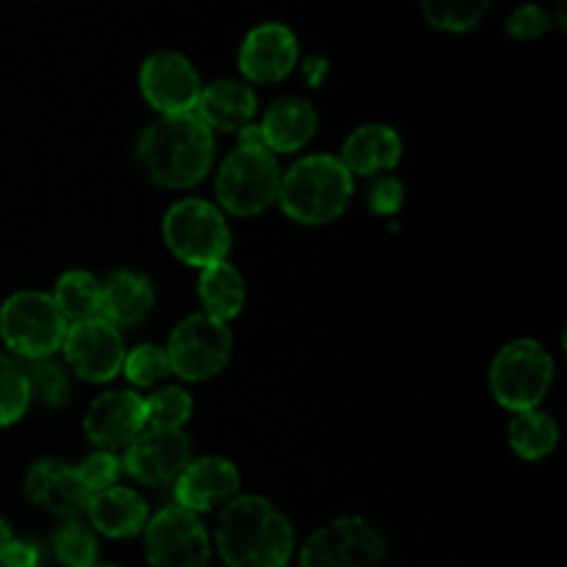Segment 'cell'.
I'll use <instances>...</instances> for the list:
<instances>
[{
  "instance_id": "obj_1",
  "label": "cell",
  "mask_w": 567,
  "mask_h": 567,
  "mask_svg": "<svg viewBox=\"0 0 567 567\" xmlns=\"http://www.w3.org/2000/svg\"><path fill=\"white\" fill-rule=\"evenodd\" d=\"M293 526L260 496L230 498L216 524V548L227 567H286L293 557Z\"/></svg>"
},
{
  "instance_id": "obj_2",
  "label": "cell",
  "mask_w": 567,
  "mask_h": 567,
  "mask_svg": "<svg viewBox=\"0 0 567 567\" xmlns=\"http://www.w3.org/2000/svg\"><path fill=\"white\" fill-rule=\"evenodd\" d=\"M214 131L197 114L161 116L138 138V161L153 183L192 188L214 166Z\"/></svg>"
},
{
  "instance_id": "obj_3",
  "label": "cell",
  "mask_w": 567,
  "mask_h": 567,
  "mask_svg": "<svg viewBox=\"0 0 567 567\" xmlns=\"http://www.w3.org/2000/svg\"><path fill=\"white\" fill-rule=\"evenodd\" d=\"M280 164L269 153L258 125L238 131V147L221 164L216 175V197L233 216L264 214L280 194Z\"/></svg>"
},
{
  "instance_id": "obj_4",
  "label": "cell",
  "mask_w": 567,
  "mask_h": 567,
  "mask_svg": "<svg viewBox=\"0 0 567 567\" xmlns=\"http://www.w3.org/2000/svg\"><path fill=\"white\" fill-rule=\"evenodd\" d=\"M352 172L336 155H308L282 175V214L299 225H327L347 210L352 199Z\"/></svg>"
},
{
  "instance_id": "obj_5",
  "label": "cell",
  "mask_w": 567,
  "mask_h": 567,
  "mask_svg": "<svg viewBox=\"0 0 567 567\" xmlns=\"http://www.w3.org/2000/svg\"><path fill=\"white\" fill-rule=\"evenodd\" d=\"M554 382V360L532 338L507 343L491 365V391L502 408L513 413L537 410Z\"/></svg>"
},
{
  "instance_id": "obj_6",
  "label": "cell",
  "mask_w": 567,
  "mask_h": 567,
  "mask_svg": "<svg viewBox=\"0 0 567 567\" xmlns=\"http://www.w3.org/2000/svg\"><path fill=\"white\" fill-rule=\"evenodd\" d=\"M66 319L53 297L39 291H20L0 308V336L20 360L50 358L64 347Z\"/></svg>"
},
{
  "instance_id": "obj_7",
  "label": "cell",
  "mask_w": 567,
  "mask_h": 567,
  "mask_svg": "<svg viewBox=\"0 0 567 567\" xmlns=\"http://www.w3.org/2000/svg\"><path fill=\"white\" fill-rule=\"evenodd\" d=\"M164 241L183 264L205 269L227 258L230 227L214 203L181 199L164 216Z\"/></svg>"
},
{
  "instance_id": "obj_8",
  "label": "cell",
  "mask_w": 567,
  "mask_h": 567,
  "mask_svg": "<svg viewBox=\"0 0 567 567\" xmlns=\"http://www.w3.org/2000/svg\"><path fill=\"white\" fill-rule=\"evenodd\" d=\"M233 352V332L225 321L194 313L175 327L169 338L172 374L186 382H203L219 374Z\"/></svg>"
},
{
  "instance_id": "obj_9",
  "label": "cell",
  "mask_w": 567,
  "mask_h": 567,
  "mask_svg": "<svg viewBox=\"0 0 567 567\" xmlns=\"http://www.w3.org/2000/svg\"><path fill=\"white\" fill-rule=\"evenodd\" d=\"M388 543L369 520L338 518L308 537L299 567H385Z\"/></svg>"
},
{
  "instance_id": "obj_10",
  "label": "cell",
  "mask_w": 567,
  "mask_h": 567,
  "mask_svg": "<svg viewBox=\"0 0 567 567\" xmlns=\"http://www.w3.org/2000/svg\"><path fill=\"white\" fill-rule=\"evenodd\" d=\"M144 554L150 567H208L210 537L197 513L164 507L144 526Z\"/></svg>"
},
{
  "instance_id": "obj_11",
  "label": "cell",
  "mask_w": 567,
  "mask_h": 567,
  "mask_svg": "<svg viewBox=\"0 0 567 567\" xmlns=\"http://www.w3.org/2000/svg\"><path fill=\"white\" fill-rule=\"evenodd\" d=\"M64 352L72 371L86 382H111L125 365L122 332L103 316L66 327Z\"/></svg>"
},
{
  "instance_id": "obj_12",
  "label": "cell",
  "mask_w": 567,
  "mask_h": 567,
  "mask_svg": "<svg viewBox=\"0 0 567 567\" xmlns=\"http://www.w3.org/2000/svg\"><path fill=\"white\" fill-rule=\"evenodd\" d=\"M138 86H142L144 100L161 116L192 114L199 92H203L197 70L181 53L150 55L142 64V72H138Z\"/></svg>"
},
{
  "instance_id": "obj_13",
  "label": "cell",
  "mask_w": 567,
  "mask_h": 567,
  "mask_svg": "<svg viewBox=\"0 0 567 567\" xmlns=\"http://www.w3.org/2000/svg\"><path fill=\"white\" fill-rule=\"evenodd\" d=\"M192 463V441L183 430H144L125 449L122 468L144 485H169Z\"/></svg>"
},
{
  "instance_id": "obj_14",
  "label": "cell",
  "mask_w": 567,
  "mask_h": 567,
  "mask_svg": "<svg viewBox=\"0 0 567 567\" xmlns=\"http://www.w3.org/2000/svg\"><path fill=\"white\" fill-rule=\"evenodd\" d=\"M83 430L103 452L127 449L144 432V399L133 391L103 393L89 408Z\"/></svg>"
},
{
  "instance_id": "obj_15",
  "label": "cell",
  "mask_w": 567,
  "mask_h": 567,
  "mask_svg": "<svg viewBox=\"0 0 567 567\" xmlns=\"http://www.w3.org/2000/svg\"><path fill=\"white\" fill-rule=\"evenodd\" d=\"M299 59V44L291 28L266 22L247 33L238 53V66L255 83H275L291 75Z\"/></svg>"
},
{
  "instance_id": "obj_16",
  "label": "cell",
  "mask_w": 567,
  "mask_h": 567,
  "mask_svg": "<svg viewBox=\"0 0 567 567\" xmlns=\"http://www.w3.org/2000/svg\"><path fill=\"white\" fill-rule=\"evenodd\" d=\"M241 474L225 457H203L186 465L175 482L177 507L188 513H210L216 504H225L236 496Z\"/></svg>"
},
{
  "instance_id": "obj_17",
  "label": "cell",
  "mask_w": 567,
  "mask_h": 567,
  "mask_svg": "<svg viewBox=\"0 0 567 567\" xmlns=\"http://www.w3.org/2000/svg\"><path fill=\"white\" fill-rule=\"evenodd\" d=\"M25 496L61 518H78L92 502V493L83 487L78 471L59 460H39L28 468Z\"/></svg>"
},
{
  "instance_id": "obj_18",
  "label": "cell",
  "mask_w": 567,
  "mask_h": 567,
  "mask_svg": "<svg viewBox=\"0 0 567 567\" xmlns=\"http://www.w3.org/2000/svg\"><path fill=\"white\" fill-rule=\"evenodd\" d=\"M92 529L111 540H125V537L142 535L150 520V507L136 491L131 487H109V491L92 496L86 507Z\"/></svg>"
},
{
  "instance_id": "obj_19",
  "label": "cell",
  "mask_w": 567,
  "mask_h": 567,
  "mask_svg": "<svg viewBox=\"0 0 567 567\" xmlns=\"http://www.w3.org/2000/svg\"><path fill=\"white\" fill-rule=\"evenodd\" d=\"M255 111H258V97L252 86L238 81H216L203 86L194 114L210 127V131H241L252 125Z\"/></svg>"
},
{
  "instance_id": "obj_20",
  "label": "cell",
  "mask_w": 567,
  "mask_h": 567,
  "mask_svg": "<svg viewBox=\"0 0 567 567\" xmlns=\"http://www.w3.org/2000/svg\"><path fill=\"white\" fill-rule=\"evenodd\" d=\"M402 138L391 125H363L343 142L341 164L352 175H380L402 161Z\"/></svg>"
},
{
  "instance_id": "obj_21",
  "label": "cell",
  "mask_w": 567,
  "mask_h": 567,
  "mask_svg": "<svg viewBox=\"0 0 567 567\" xmlns=\"http://www.w3.org/2000/svg\"><path fill=\"white\" fill-rule=\"evenodd\" d=\"M316 125H319V116L308 100L282 97L266 111L258 127L269 153H297L313 138Z\"/></svg>"
},
{
  "instance_id": "obj_22",
  "label": "cell",
  "mask_w": 567,
  "mask_h": 567,
  "mask_svg": "<svg viewBox=\"0 0 567 567\" xmlns=\"http://www.w3.org/2000/svg\"><path fill=\"white\" fill-rule=\"evenodd\" d=\"M155 305L153 282L138 271H114L103 286L100 316L120 330L136 327L150 316Z\"/></svg>"
},
{
  "instance_id": "obj_23",
  "label": "cell",
  "mask_w": 567,
  "mask_h": 567,
  "mask_svg": "<svg viewBox=\"0 0 567 567\" xmlns=\"http://www.w3.org/2000/svg\"><path fill=\"white\" fill-rule=\"evenodd\" d=\"M199 299H203L205 313L219 321H230L241 313L247 288H244L241 271L227 260L205 266L199 275Z\"/></svg>"
},
{
  "instance_id": "obj_24",
  "label": "cell",
  "mask_w": 567,
  "mask_h": 567,
  "mask_svg": "<svg viewBox=\"0 0 567 567\" xmlns=\"http://www.w3.org/2000/svg\"><path fill=\"white\" fill-rule=\"evenodd\" d=\"M53 302L61 310V316L72 324L97 319L100 302H103V286L89 271H66L55 282Z\"/></svg>"
},
{
  "instance_id": "obj_25",
  "label": "cell",
  "mask_w": 567,
  "mask_h": 567,
  "mask_svg": "<svg viewBox=\"0 0 567 567\" xmlns=\"http://www.w3.org/2000/svg\"><path fill=\"white\" fill-rule=\"evenodd\" d=\"M559 443V426L557 421L540 410H526V413H515L513 424H509V446L515 454L524 460H543L557 449Z\"/></svg>"
},
{
  "instance_id": "obj_26",
  "label": "cell",
  "mask_w": 567,
  "mask_h": 567,
  "mask_svg": "<svg viewBox=\"0 0 567 567\" xmlns=\"http://www.w3.org/2000/svg\"><path fill=\"white\" fill-rule=\"evenodd\" d=\"M491 3L493 0H421V9H424L430 25L441 28V31L465 33L480 25Z\"/></svg>"
},
{
  "instance_id": "obj_27",
  "label": "cell",
  "mask_w": 567,
  "mask_h": 567,
  "mask_svg": "<svg viewBox=\"0 0 567 567\" xmlns=\"http://www.w3.org/2000/svg\"><path fill=\"white\" fill-rule=\"evenodd\" d=\"M53 551L64 567H94L97 565V535L81 518H66L53 535Z\"/></svg>"
},
{
  "instance_id": "obj_28",
  "label": "cell",
  "mask_w": 567,
  "mask_h": 567,
  "mask_svg": "<svg viewBox=\"0 0 567 567\" xmlns=\"http://www.w3.org/2000/svg\"><path fill=\"white\" fill-rule=\"evenodd\" d=\"M194 413V402L183 388H164L144 399V430H183Z\"/></svg>"
},
{
  "instance_id": "obj_29",
  "label": "cell",
  "mask_w": 567,
  "mask_h": 567,
  "mask_svg": "<svg viewBox=\"0 0 567 567\" xmlns=\"http://www.w3.org/2000/svg\"><path fill=\"white\" fill-rule=\"evenodd\" d=\"M22 374H25L28 388H31V399L37 396L39 402L50 404V408H61L70 396V382H66L64 369L53 363L50 358L39 360H22Z\"/></svg>"
},
{
  "instance_id": "obj_30",
  "label": "cell",
  "mask_w": 567,
  "mask_h": 567,
  "mask_svg": "<svg viewBox=\"0 0 567 567\" xmlns=\"http://www.w3.org/2000/svg\"><path fill=\"white\" fill-rule=\"evenodd\" d=\"M31 404V388L20 363L0 354V426L17 424Z\"/></svg>"
},
{
  "instance_id": "obj_31",
  "label": "cell",
  "mask_w": 567,
  "mask_h": 567,
  "mask_svg": "<svg viewBox=\"0 0 567 567\" xmlns=\"http://www.w3.org/2000/svg\"><path fill=\"white\" fill-rule=\"evenodd\" d=\"M122 369H125V377L136 388H153L155 382L166 380L172 374L169 354H166V349L155 347V343H142V347L133 349Z\"/></svg>"
},
{
  "instance_id": "obj_32",
  "label": "cell",
  "mask_w": 567,
  "mask_h": 567,
  "mask_svg": "<svg viewBox=\"0 0 567 567\" xmlns=\"http://www.w3.org/2000/svg\"><path fill=\"white\" fill-rule=\"evenodd\" d=\"M75 471L78 476H81L83 487H86L92 496H97V493L109 491V487L116 485V480H120L122 474V460L116 457L114 452H103V449H100V452L89 454Z\"/></svg>"
},
{
  "instance_id": "obj_33",
  "label": "cell",
  "mask_w": 567,
  "mask_h": 567,
  "mask_svg": "<svg viewBox=\"0 0 567 567\" xmlns=\"http://www.w3.org/2000/svg\"><path fill=\"white\" fill-rule=\"evenodd\" d=\"M548 25H551V20H548V14L537 3L520 6V9H515L507 20V31L513 33L515 39L543 37V33L548 31Z\"/></svg>"
},
{
  "instance_id": "obj_34",
  "label": "cell",
  "mask_w": 567,
  "mask_h": 567,
  "mask_svg": "<svg viewBox=\"0 0 567 567\" xmlns=\"http://www.w3.org/2000/svg\"><path fill=\"white\" fill-rule=\"evenodd\" d=\"M404 203V186L396 177H380L369 192V208L374 214L393 216Z\"/></svg>"
},
{
  "instance_id": "obj_35",
  "label": "cell",
  "mask_w": 567,
  "mask_h": 567,
  "mask_svg": "<svg viewBox=\"0 0 567 567\" xmlns=\"http://www.w3.org/2000/svg\"><path fill=\"white\" fill-rule=\"evenodd\" d=\"M39 548L28 540H14L11 537L6 546L3 557H0V567H39Z\"/></svg>"
},
{
  "instance_id": "obj_36",
  "label": "cell",
  "mask_w": 567,
  "mask_h": 567,
  "mask_svg": "<svg viewBox=\"0 0 567 567\" xmlns=\"http://www.w3.org/2000/svg\"><path fill=\"white\" fill-rule=\"evenodd\" d=\"M305 75H308V81L313 83H321L324 81V75H327V59L324 55H310L308 61H305Z\"/></svg>"
},
{
  "instance_id": "obj_37",
  "label": "cell",
  "mask_w": 567,
  "mask_h": 567,
  "mask_svg": "<svg viewBox=\"0 0 567 567\" xmlns=\"http://www.w3.org/2000/svg\"><path fill=\"white\" fill-rule=\"evenodd\" d=\"M9 540H11V529H9V524H6V520L0 518V557H3V551H6V546H9Z\"/></svg>"
},
{
  "instance_id": "obj_38",
  "label": "cell",
  "mask_w": 567,
  "mask_h": 567,
  "mask_svg": "<svg viewBox=\"0 0 567 567\" xmlns=\"http://www.w3.org/2000/svg\"><path fill=\"white\" fill-rule=\"evenodd\" d=\"M94 567H116V565H94Z\"/></svg>"
}]
</instances>
